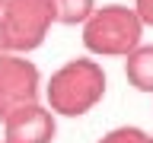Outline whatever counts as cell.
Segmentation results:
<instances>
[{"label": "cell", "instance_id": "obj_1", "mask_svg": "<svg viewBox=\"0 0 153 143\" xmlns=\"http://www.w3.org/2000/svg\"><path fill=\"white\" fill-rule=\"evenodd\" d=\"M105 70L99 60L74 57L61 64L45 83V105L61 118H80L105 99Z\"/></svg>", "mask_w": 153, "mask_h": 143}, {"label": "cell", "instance_id": "obj_2", "mask_svg": "<svg viewBox=\"0 0 153 143\" xmlns=\"http://www.w3.org/2000/svg\"><path fill=\"white\" fill-rule=\"evenodd\" d=\"M143 22L134 7L105 3L96 7L93 16L83 22V45L96 57H124L143 41Z\"/></svg>", "mask_w": 153, "mask_h": 143}, {"label": "cell", "instance_id": "obj_3", "mask_svg": "<svg viewBox=\"0 0 153 143\" xmlns=\"http://www.w3.org/2000/svg\"><path fill=\"white\" fill-rule=\"evenodd\" d=\"M0 22L7 32L10 51L29 54L45 45L48 32L54 26V0H7L0 10Z\"/></svg>", "mask_w": 153, "mask_h": 143}, {"label": "cell", "instance_id": "obj_4", "mask_svg": "<svg viewBox=\"0 0 153 143\" xmlns=\"http://www.w3.org/2000/svg\"><path fill=\"white\" fill-rule=\"evenodd\" d=\"M42 99V73L26 54H0V121L19 105Z\"/></svg>", "mask_w": 153, "mask_h": 143}, {"label": "cell", "instance_id": "obj_5", "mask_svg": "<svg viewBox=\"0 0 153 143\" xmlns=\"http://www.w3.org/2000/svg\"><path fill=\"white\" fill-rule=\"evenodd\" d=\"M0 124H3V143H51L57 133V114L42 102L13 108Z\"/></svg>", "mask_w": 153, "mask_h": 143}, {"label": "cell", "instance_id": "obj_6", "mask_svg": "<svg viewBox=\"0 0 153 143\" xmlns=\"http://www.w3.org/2000/svg\"><path fill=\"white\" fill-rule=\"evenodd\" d=\"M124 80L131 89L153 95V45H137L124 54Z\"/></svg>", "mask_w": 153, "mask_h": 143}, {"label": "cell", "instance_id": "obj_7", "mask_svg": "<svg viewBox=\"0 0 153 143\" xmlns=\"http://www.w3.org/2000/svg\"><path fill=\"white\" fill-rule=\"evenodd\" d=\"M93 10L96 0H54V19L61 26H83Z\"/></svg>", "mask_w": 153, "mask_h": 143}, {"label": "cell", "instance_id": "obj_8", "mask_svg": "<svg viewBox=\"0 0 153 143\" xmlns=\"http://www.w3.org/2000/svg\"><path fill=\"white\" fill-rule=\"evenodd\" d=\"M147 137H150V133L140 130V127H134V124H121V127H112L102 140H96V143H147Z\"/></svg>", "mask_w": 153, "mask_h": 143}, {"label": "cell", "instance_id": "obj_9", "mask_svg": "<svg viewBox=\"0 0 153 143\" xmlns=\"http://www.w3.org/2000/svg\"><path fill=\"white\" fill-rule=\"evenodd\" d=\"M134 13L140 16L143 26L153 29V0H134Z\"/></svg>", "mask_w": 153, "mask_h": 143}, {"label": "cell", "instance_id": "obj_10", "mask_svg": "<svg viewBox=\"0 0 153 143\" xmlns=\"http://www.w3.org/2000/svg\"><path fill=\"white\" fill-rule=\"evenodd\" d=\"M10 51V41H7V32H3V22H0V54Z\"/></svg>", "mask_w": 153, "mask_h": 143}, {"label": "cell", "instance_id": "obj_11", "mask_svg": "<svg viewBox=\"0 0 153 143\" xmlns=\"http://www.w3.org/2000/svg\"><path fill=\"white\" fill-rule=\"evenodd\" d=\"M3 3H7V0H0V10H3Z\"/></svg>", "mask_w": 153, "mask_h": 143}, {"label": "cell", "instance_id": "obj_12", "mask_svg": "<svg viewBox=\"0 0 153 143\" xmlns=\"http://www.w3.org/2000/svg\"><path fill=\"white\" fill-rule=\"evenodd\" d=\"M147 143H153V137H147Z\"/></svg>", "mask_w": 153, "mask_h": 143}]
</instances>
